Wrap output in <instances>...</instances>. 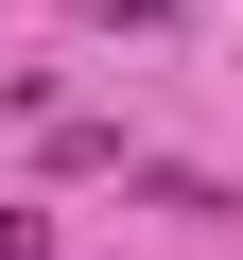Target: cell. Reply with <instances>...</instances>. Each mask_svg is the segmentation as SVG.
I'll list each match as a JSON object with an SVG mask.
<instances>
[{"mask_svg": "<svg viewBox=\"0 0 243 260\" xmlns=\"http://www.w3.org/2000/svg\"><path fill=\"white\" fill-rule=\"evenodd\" d=\"M70 18H87V35H157V0H70Z\"/></svg>", "mask_w": 243, "mask_h": 260, "instance_id": "1", "label": "cell"}, {"mask_svg": "<svg viewBox=\"0 0 243 260\" xmlns=\"http://www.w3.org/2000/svg\"><path fill=\"white\" fill-rule=\"evenodd\" d=\"M0 260H52V208H0Z\"/></svg>", "mask_w": 243, "mask_h": 260, "instance_id": "2", "label": "cell"}]
</instances>
